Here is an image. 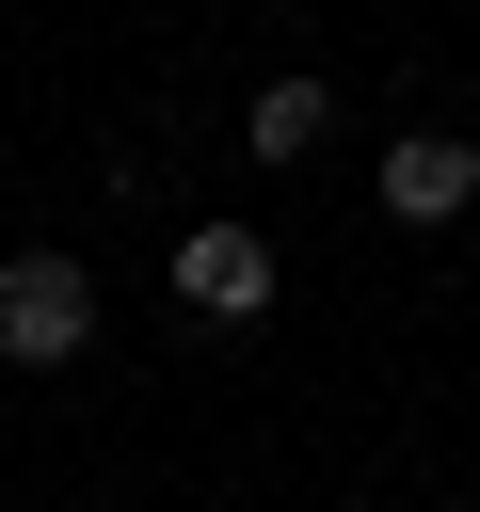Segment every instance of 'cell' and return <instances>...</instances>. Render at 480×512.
I'll use <instances>...</instances> for the list:
<instances>
[{
    "label": "cell",
    "mask_w": 480,
    "mask_h": 512,
    "mask_svg": "<svg viewBox=\"0 0 480 512\" xmlns=\"http://www.w3.org/2000/svg\"><path fill=\"white\" fill-rule=\"evenodd\" d=\"M320 128H336V96H320L304 64H288V80H256V112H240V144H256V160H320Z\"/></svg>",
    "instance_id": "4"
},
{
    "label": "cell",
    "mask_w": 480,
    "mask_h": 512,
    "mask_svg": "<svg viewBox=\"0 0 480 512\" xmlns=\"http://www.w3.org/2000/svg\"><path fill=\"white\" fill-rule=\"evenodd\" d=\"M176 304H192V320H256V304H272V240H256V224H192V240H176Z\"/></svg>",
    "instance_id": "2"
},
{
    "label": "cell",
    "mask_w": 480,
    "mask_h": 512,
    "mask_svg": "<svg viewBox=\"0 0 480 512\" xmlns=\"http://www.w3.org/2000/svg\"><path fill=\"white\" fill-rule=\"evenodd\" d=\"M384 208H400V224L480 208V144H464V128H400V144H384Z\"/></svg>",
    "instance_id": "3"
},
{
    "label": "cell",
    "mask_w": 480,
    "mask_h": 512,
    "mask_svg": "<svg viewBox=\"0 0 480 512\" xmlns=\"http://www.w3.org/2000/svg\"><path fill=\"white\" fill-rule=\"evenodd\" d=\"M0 352H16V368H80V352H96V272L48 256V240L0 256Z\"/></svg>",
    "instance_id": "1"
}]
</instances>
